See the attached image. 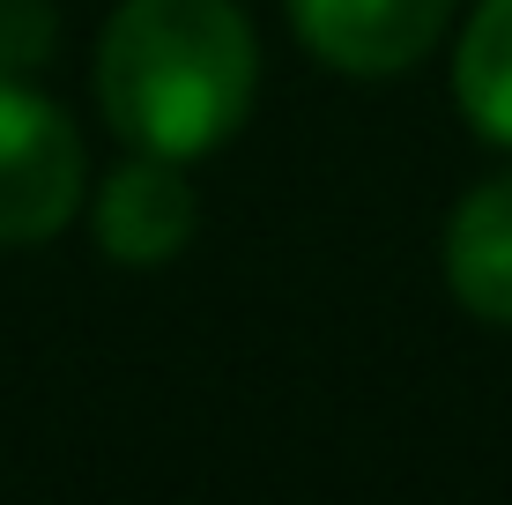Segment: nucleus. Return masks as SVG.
Segmentation results:
<instances>
[{
	"instance_id": "obj_1",
	"label": "nucleus",
	"mask_w": 512,
	"mask_h": 505,
	"mask_svg": "<svg viewBox=\"0 0 512 505\" xmlns=\"http://www.w3.org/2000/svg\"><path fill=\"white\" fill-rule=\"evenodd\" d=\"M260 38L238 0H119L97 38V104L127 149L201 164L245 127Z\"/></svg>"
},
{
	"instance_id": "obj_2",
	"label": "nucleus",
	"mask_w": 512,
	"mask_h": 505,
	"mask_svg": "<svg viewBox=\"0 0 512 505\" xmlns=\"http://www.w3.org/2000/svg\"><path fill=\"white\" fill-rule=\"evenodd\" d=\"M90 201V156L75 119L30 75H0V246H45Z\"/></svg>"
},
{
	"instance_id": "obj_3",
	"label": "nucleus",
	"mask_w": 512,
	"mask_h": 505,
	"mask_svg": "<svg viewBox=\"0 0 512 505\" xmlns=\"http://www.w3.org/2000/svg\"><path fill=\"white\" fill-rule=\"evenodd\" d=\"M453 0H290V30L334 75L386 82L446 38Z\"/></svg>"
},
{
	"instance_id": "obj_4",
	"label": "nucleus",
	"mask_w": 512,
	"mask_h": 505,
	"mask_svg": "<svg viewBox=\"0 0 512 505\" xmlns=\"http://www.w3.org/2000/svg\"><path fill=\"white\" fill-rule=\"evenodd\" d=\"M193 223H201V201H193L186 164L171 156L134 149L127 164L104 171V186L90 194V231L97 253L119 260V268H164L193 246Z\"/></svg>"
},
{
	"instance_id": "obj_5",
	"label": "nucleus",
	"mask_w": 512,
	"mask_h": 505,
	"mask_svg": "<svg viewBox=\"0 0 512 505\" xmlns=\"http://www.w3.org/2000/svg\"><path fill=\"white\" fill-rule=\"evenodd\" d=\"M446 290L468 320L512 327V171L468 186L446 216V246H438Z\"/></svg>"
},
{
	"instance_id": "obj_6",
	"label": "nucleus",
	"mask_w": 512,
	"mask_h": 505,
	"mask_svg": "<svg viewBox=\"0 0 512 505\" xmlns=\"http://www.w3.org/2000/svg\"><path fill=\"white\" fill-rule=\"evenodd\" d=\"M453 104L483 142L512 149V0H475L453 52Z\"/></svg>"
},
{
	"instance_id": "obj_7",
	"label": "nucleus",
	"mask_w": 512,
	"mask_h": 505,
	"mask_svg": "<svg viewBox=\"0 0 512 505\" xmlns=\"http://www.w3.org/2000/svg\"><path fill=\"white\" fill-rule=\"evenodd\" d=\"M60 45V8L52 0H0V75H38Z\"/></svg>"
}]
</instances>
